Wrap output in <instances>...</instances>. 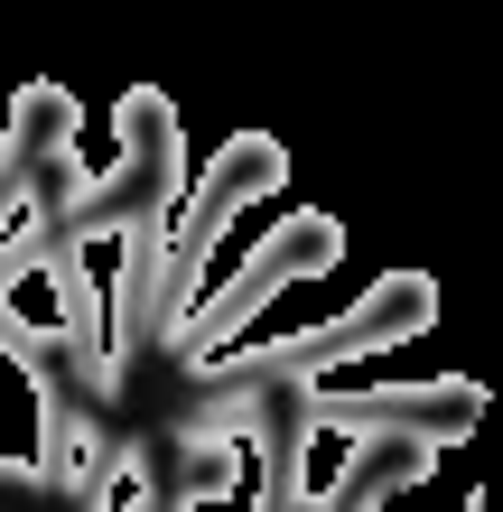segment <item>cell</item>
Wrapping results in <instances>:
<instances>
[{"label": "cell", "instance_id": "10", "mask_svg": "<svg viewBox=\"0 0 503 512\" xmlns=\"http://www.w3.org/2000/svg\"><path fill=\"white\" fill-rule=\"evenodd\" d=\"M261 494L252 485H224V494H187V503H177V512H252Z\"/></svg>", "mask_w": 503, "mask_h": 512}, {"label": "cell", "instance_id": "9", "mask_svg": "<svg viewBox=\"0 0 503 512\" xmlns=\"http://www.w3.org/2000/svg\"><path fill=\"white\" fill-rule=\"evenodd\" d=\"M94 512H150V457H140L131 438H112V457L94 475V494H84Z\"/></svg>", "mask_w": 503, "mask_h": 512}, {"label": "cell", "instance_id": "1", "mask_svg": "<svg viewBox=\"0 0 503 512\" xmlns=\"http://www.w3.org/2000/svg\"><path fill=\"white\" fill-rule=\"evenodd\" d=\"M336 261H345V224L336 215H271V233L243 252V270H233L215 298H196L177 326H159V336L187 354V364H215L280 289H299V280H317V270H336Z\"/></svg>", "mask_w": 503, "mask_h": 512}, {"label": "cell", "instance_id": "3", "mask_svg": "<svg viewBox=\"0 0 503 512\" xmlns=\"http://www.w3.org/2000/svg\"><path fill=\"white\" fill-rule=\"evenodd\" d=\"M429 317H438V280H420V270H392V280H373L345 317L308 326V336H280V345H261V354H233V364H261L271 382H327L336 364H364V354L410 345Z\"/></svg>", "mask_w": 503, "mask_h": 512}, {"label": "cell", "instance_id": "7", "mask_svg": "<svg viewBox=\"0 0 503 512\" xmlns=\"http://www.w3.org/2000/svg\"><path fill=\"white\" fill-rule=\"evenodd\" d=\"M75 131H84V112H75V94H66V84H19V103H10V140H0V149H19L28 168L66 177Z\"/></svg>", "mask_w": 503, "mask_h": 512}, {"label": "cell", "instance_id": "8", "mask_svg": "<svg viewBox=\"0 0 503 512\" xmlns=\"http://www.w3.org/2000/svg\"><path fill=\"white\" fill-rule=\"evenodd\" d=\"M345 457H354V438L336 429V419H299V438H280V466H271L280 503H299V512H327V494H336Z\"/></svg>", "mask_w": 503, "mask_h": 512}, {"label": "cell", "instance_id": "4", "mask_svg": "<svg viewBox=\"0 0 503 512\" xmlns=\"http://www.w3.org/2000/svg\"><path fill=\"white\" fill-rule=\"evenodd\" d=\"M308 419H336L345 438H476L485 429V391L476 382H299Z\"/></svg>", "mask_w": 503, "mask_h": 512}, {"label": "cell", "instance_id": "2", "mask_svg": "<svg viewBox=\"0 0 503 512\" xmlns=\"http://www.w3.org/2000/svg\"><path fill=\"white\" fill-rule=\"evenodd\" d=\"M280 177H289V149L271 131H233L215 159H205V177H187V196L168 205V326L196 308V280H205V261L224 252L233 215H243V205H271Z\"/></svg>", "mask_w": 503, "mask_h": 512}, {"label": "cell", "instance_id": "6", "mask_svg": "<svg viewBox=\"0 0 503 512\" xmlns=\"http://www.w3.org/2000/svg\"><path fill=\"white\" fill-rule=\"evenodd\" d=\"M429 457H438V447H420V438H354V457L336 475L327 512H382L392 494H410L429 475Z\"/></svg>", "mask_w": 503, "mask_h": 512}, {"label": "cell", "instance_id": "5", "mask_svg": "<svg viewBox=\"0 0 503 512\" xmlns=\"http://www.w3.org/2000/svg\"><path fill=\"white\" fill-rule=\"evenodd\" d=\"M103 457H112L103 419L84 410V401H66V382H56V391H47V429H38V485H56V494H94Z\"/></svg>", "mask_w": 503, "mask_h": 512}]
</instances>
